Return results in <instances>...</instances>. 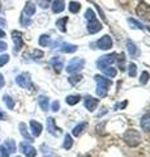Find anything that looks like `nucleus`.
Here are the masks:
<instances>
[{
    "label": "nucleus",
    "instance_id": "1",
    "mask_svg": "<svg viewBox=\"0 0 150 157\" xmlns=\"http://www.w3.org/2000/svg\"><path fill=\"white\" fill-rule=\"evenodd\" d=\"M95 81L98 82V86H97V94L99 97H106L108 92V86L111 84V81L108 78H106L103 76H95Z\"/></svg>",
    "mask_w": 150,
    "mask_h": 157
},
{
    "label": "nucleus",
    "instance_id": "2",
    "mask_svg": "<svg viewBox=\"0 0 150 157\" xmlns=\"http://www.w3.org/2000/svg\"><path fill=\"white\" fill-rule=\"evenodd\" d=\"M124 140L127 141V144L136 147L140 144V141H141V136H140V134L136 130H128L124 135Z\"/></svg>",
    "mask_w": 150,
    "mask_h": 157
},
{
    "label": "nucleus",
    "instance_id": "3",
    "mask_svg": "<svg viewBox=\"0 0 150 157\" xmlns=\"http://www.w3.org/2000/svg\"><path fill=\"white\" fill-rule=\"evenodd\" d=\"M84 64H85L84 59L75 58V59H72V60L69 62L68 67H67V71H68V73H76V72H79V71H81L82 68H84Z\"/></svg>",
    "mask_w": 150,
    "mask_h": 157
},
{
    "label": "nucleus",
    "instance_id": "4",
    "mask_svg": "<svg viewBox=\"0 0 150 157\" xmlns=\"http://www.w3.org/2000/svg\"><path fill=\"white\" fill-rule=\"evenodd\" d=\"M115 56H116V54H112V55H104L102 56L101 59H98L97 60V67L99 68V70H106L107 67H110L112 63L115 62Z\"/></svg>",
    "mask_w": 150,
    "mask_h": 157
},
{
    "label": "nucleus",
    "instance_id": "5",
    "mask_svg": "<svg viewBox=\"0 0 150 157\" xmlns=\"http://www.w3.org/2000/svg\"><path fill=\"white\" fill-rule=\"evenodd\" d=\"M12 39L14 42V52H18L24 46V41H22V34L17 30L12 32Z\"/></svg>",
    "mask_w": 150,
    "mask_h": 157
},
{
    "label": "nucleus",
    "instance_id": "6",
    "mask_svg": "<svg viewBox=\"0 0 150 157\" xmlns=\"http://www.w3.org/2000/svg\"><path fill=\"white\" fill-rule=\"evenodd\" d=\"M16 82L18 86L24 88V89H27V88L31 86V82H30V78H29V75L27 73H21L16 77Z\"/></svg>",
    "mask_w": 150,
    "mask_h": 157
},
{
    "label": "nucleus",
    "instance_id": "7",
    "mask_svg": "<svg viewBox=\"0 0 150 157\" xmlns=\"http://www.w3.org/2000/svg\"><path fill=\"white\" fill-rule=\"evenodd\" d=\"M20 148L22 151V153L25 155L26 157H35L37 156V149L34 148L33 145L27 144V143H21L20 144Z\"/></svg>",
    "mask_w": 150,
    "mask_h": 157
},
{
    "label": "nucleus",
    "instance_id": "8",
    "mask_svg": "<svg viewBox=\"0 0 150 157\" xmlns=\"http://www.w3.org/2000/svg\"><path fill=\"white\" fill-rule=\"evenodd\" d=\"M97 45H98L99 48H102V50H108V48L112 47V39H111L110 36H103L97 42Z\"/></svg>",
    "mask_w": 150,
    "mask_h": 157
},
{
    "label": "nucleus",
    "instance_id": "9",
    "mask_svg": "<svg viewBox=\"0 0 150 157\" xmlns=\"http://www.w3.org/2000/svg\"><path fill=\"white\" fill-rule=\"evenodd\" d=\"M127 50H128V54H129L130 58H138L140 50L137 48V46L134 45L132 41H130V39H128V41H127Z\"/></svg>",
    "mask_w": 150,
    "mask_h": 157
},
{
    "label": "nucleus",
    "instance_id": "10",
    "mask_svg": "<svg viewBox=\"0 0 150 157\" xmlns=\"http://www.w3.org/2000/svg\"><path fill=\"white\" fill-rule=\"evenodd\" d=\"M47 130H48V132H50L51 135H54V136H57L61 132V130L57 128V127L55 126L54 118H48L47 119Z\"/></svg>",
    "mask_w": 150,
    "mask_h": 157
},
{
    "label": "nucleus",
    "instance_id": "11",
    "mask_svg": "<svg viewBox=\"0 0 150 157\" xmlns=\"http://www.w3.org/2000/svg\"><path fill=\"white\" fill-rule=\"evenodd\" d=\"M42 124L39 123V122H37V121H30V130H31V134L33 136H35L38 137L41 134H42Z\"/></svg>",
    "mask_w": 150,
    "mask_h": 157
},
{
    "label": "nucleus",
    "instance_id": "12",
    "mask_svg": "<svg viewBox=\"0 0 150 157\" xmlns=\"http://www.w3.org/2000/svg\"><path fill=\"white\" fill-rule=\"evenodd\" d=\"M101 29H102V24H101L98 20H93V21H90L89 25H88V32H89L90 34L98 33Z\"/></svg>",
    "mask_w": 150,
    "mask_h": 157
},
{
    "label": "nucleus",
    "instance_id": "13",
    "mask_svg": "<svg viewBox=\"0 0 150 157\" xmlns=\"http://www.w3.org/2000/svg\"><path fill=\"white\" fill-rule=\"evenodd\" d=\"M98 106V100H95L93 97H86L85 98V107L90 111L95 110V107Z\"/></svg>",
    "mask_w": 150,
    "mask_h": 157
},
{
    "label": "nucleus",
    "instance_id": "14",
    "mask_svg": "<svg viewBox=\"0 0 150 157\" xmlns=\"http://www.w3.org/2000/svg\"><path fill=\"white\" fill-rule=\"evenodd\" d=\"M65 8V4H64V0H55L52 3V12L54 13H61Z\"/></svg>",
    "mask_w": 150,
    "mask_h": 157
},
{
    "label": "nucleus",
    "instance_id": "15",
    "mask_svg": "<svg viewBox=\"0 0 150 157\" xmlns=\"http://www.w3.org/2000/svg\"><path fill=\"white\" fill-rule=\"evenodd\" d=\"M50 63H51V66L55 68V71H57V72H60L63 70V66H64V63H63V59L59 58V56L52 58Z\"/></svg>",
    "mask_w": 150,
    "mask_h": 157
},
{
    "label": "nucleus",
    "instance_id": "16",
    "mask_svg": "<svg viewBox=\"0 0 150 157\" xmlns=\"http://www.w3.org/2000/svg\"><path fill=\"white\" fill-rule=\"evenodd\" d=\"M141 128L145 132H150V113L145 114L141 118Z\"/></svg>",
    "mask_w": 150,
    "mask_h": 157
},
{
    "label": "nucleus",
    "instance_id": "17",
    "mask_svg": "<svg viewBox=\"0 0 150 157\" xmlns=\"http://www.w3.org/2000/svg\"><path fill=\"white\" fill-rule=\"evenodd\" d=\"M34 13H35V4L27 3L25 6V8H24V14L27 17H31V16H34Z\"/></svg>",
    "mask_w": 150,
    "mask_h": 157
},
{
    "label": "nucleus",
    "instance_id": "18",
    "mask_svg": "<svg viewBox=\"0 0 150 157\" xmlns=\"http://www.w3.org/2000/svg\"><path fill=\"white\" fill-rule=\"evenodd\" d=\"M60 51L61 52H65V54L76 52L77 51V46L76 45H69V43H64V45L60 47Z\"/></svg>",
    "mask_w": 150,
    "mask_h": 157
},
{
    "label": "nucleus",
    "instance_id": "19",
    "mask_svg": "<svg viewBox=\"0 0 150 157\" xmlns=\"http://www.w3.org/2000/svg\"><path fill=\"white\" fill-rule=\"evenodd\" d=\"M18 127H20V132H21V135L25 137V139L27 141H33V137L30 136V134L27 132V128H26V124L25 123H20L18 124Z\"/></svg>",
    "mask_w": 150,
    "mask_h": 157
},
{
    "label": "nucleus",
    "instance_id": "20",
    "mask_svg": "<svg viewBox=\"0 0 150 157\" xmlns=\"http://www.w3.org/2000/svg\"><path fill=\"white\" fill-rule=\"evenodd\" d=\"M68 22V17H63V18H59L56 21V26H57V29H59L60 32H63V33H65L67 32V28H65V24Z\"/></svg>",
    "mask_w": 150,
    "mask_h": 157
},
{
    "label": "nucleus",
    "instance_id": "21",
    "mask_svg": "<svg viewBox=\"0 0 150 157\" xmlns=\"http://www.w3.org/2000/svg\"><path fill=\"white\" fill-rule=\"evenodd\" d=\"M38 104H39L41 109L43 111H47L48 110V98L46 96H39V98H38Z\"/></svg>",
    "mask_w": 150,
    "mask_h": 157
},
{
    "label": "nucleus",
    "instance_id": "22",
    "mask_svg": "<svg viewBox=\"0 0 150 157\" xmlns=\"http://www.w3.org/2000/svg\"><path fill=\"white\" fill-rule=\"evenodd\" d=\"M86 126H88V124H86L85 122H84V123H80L79 126H76L75 128L72 130V134H73V136H80L82 132H84V130L86 128Z\"/></svg>",
    "mask_w": 150,
    "mask_h": 157
},
{
    "label": "nucleus",
    "instance_id": "23",
    "mask_svg": "<svg viewBox=\"0 0 150 157\" xmlns=\"http://www.w3.org/2000/svg\"><path fill=\"white\" fill-rule=\"evenodd\" d=\"M50 43H51V38H50V36H47V34H42V36L39 37V45H41L42 47L50 46Z\"/></svg>",
    "mask_w": 150,
    "mask_h": 157
},
{
    "label": "nucleus",
    "instance_id": "24",
    "mask_svg": "<svg viewBox=\"0 0 150 157\" xmlns=\"http://www.w3.org/2000/svg\"><path fill=\"white\" fill-rule=\"evenodd\" d=\"M4 145H5V148L8 149L9 153H13V152H16V143H14V140L8 139Z\"/></svg>",
    "mask_w": 150,
    "mask_h": 157
},
{
    "label": "nucleus",
    "instance_id": "25",
    "mask_svg": "<svg viewBox=\"0 0 150 157\" xmlns=\"http://www.w3.org/2000/svg\"><path fill=\"white\" fill-rule=\"evenodd\" d=\"M3 101H4V104L7 105V107H8L9 110H13V107H14V101L12 100L11 97H9V96H7V94H5V96L3 97Z\"/></svg>",
    "mask_w": 150,
    "mask_h": 157
},
{
    "label": "nucleus",
    "instance_id": "26",
    "mask_svg": "<svg viewBox=\"0 0 150 157\" xmlns=\"http://www.w3.org/2000/svg\"><path fill=\"white\" fill-rule=\"evenodd\" d=\"M80 9H81L80 3H77V2H71L69 3V12L71 13H77Z\"/></svg>",
    "mask_w": 150,
    "mask_h": 157
},
{
    "label": "nucleus",
    "instance_id": "27",
    "mask_svg": "<svg viewBox=\"0 0 150 157\" xmlns=\"http://www.w3.org/2000/svg\"><path fill=\"white\" fill-rule=\"evenodd\" d=\"M81 97L80 96H68L67 97V104L68 105H76L77 102H80Z\"/></svg>",
    "mask_w": 150,
    "mask_h": 157
},
{
    "label": "nucleus",
    "instance_id": "28",
    "mask_svg": "<svg viewBox=\"0 0 150 157\" xmlns=\"http://www.w3.org/2000/svg\"><path fill=\"white\" fill-rule=\"evenodd\" d=\"M72 145H73V140H72V137L69 135H65V137H64V148L65 149H71Z\"/></svg>",
    "mask_w": 150,
    "mask_h": 157
},
{
    "label": "nucleus",
    "instance_id": "29",
    "mask_svg": "<svg viewBox=\"0 0 150 157\" xmlns=\"http://www.w3.org/2000/svg\"><path fill=\"white\" fill-rule=\"evenodd\" d=\"M20 22H21L22 26H29L31 24V20H30V17H27V16H25V14L22 13V16L20 18Z\"/></svg>",
    "mask_w": 150,
    "mask_h": 157
},
{
    "label": "nucleus",
    "instance_id": "30",
    "mask_svg": "<svg viewBox=\"0 0 150 157\" xmlns=\"http://www.w3.org/2000/svg\"><path fill=\"white\" fill-rule=\"evenodd\" d=\"M149 78H150V75H149V72L144 71V72L141 73V78H140V82H141L142 85H145V84H148Z\"/></svg>",
    "mask_w": 150,
    "mask_h": 157
},
{
    "label": "nucleus",
    "instance_id": "31",
    "mask_svg": "<svg viewBox=\"0 0 150 157\" xmlns=\"http://www.w3.org/2000/svg\"><path fill=\"white\" fill-rule=\"evenodd\" d=\"M128 68H129V71H128L129 76H130V77H134V76H136V73H137V66L134 64V63H130Z\"/></svg>",
    "mask_w": 150,
    "mask_h": 157
},
{
    "label": "nucleus",
    "instance_id": "32",
    "mask_svg": "<svg viewBox=\"0 0 150 157\" xmlns=\"http://www.w3.org/2000/svg\"><path fill=\"white\" fill-rule=\"evenodd\" d=\"M85 17L89 20V21H93V20H95V13L93 9H86V12H85Z\"/></svg>",
    "mask_w": 150,
    "mask_h": 157
},
{
    "label": "nucleus",
    "instance_id": "33",
    "mask_svg": "<svg viewBox=\"0 0 150 157\" xmlns=\"http://www.w3.org/2000/svg\"><path fill=\"white\" fill-rule=\"evenodd\" d=\"M128 22L130 24V25H133L132 28H137V29H144V26H142V24L141 22H138V21H136L134 18H128Z\"/></svg>",
    "mask_w": 150,
    "mask_h": 157
},
{
    "label": "nucleus",
    "instance_id": "34",
    "mask_svg": "<svg viewBox=\"0 0 150 157\" xmlns=\"http://www.w3.org/2000/svg\"><path fill=\"white\" fill-rule=\"evenodd\" d=\"M104 71V73L107 75L108 77H115L116 76V70L115 68H112V67H107L106 70H103Z\"/></svg>",
    "mask_w": 150,
    "mask_h": 157
},
{
    "label": "nucleus",
    "instance_id": "35",
    "mask_svg": "<svg viewBox=\"0 0 150 157\" xmlns=\"http://www.w3.org/2000/svg\"><path fill=\"white\" fill-rule=\"evenodd\" d=\"M8 62H9V55H7V54H4V55H0V67L5 66Z\"/></svg>",
    "mask_w": 150,
    "mask_h": 157
},
{
    "label": "nucleus",
    "instance_id": "36",
    "mask_svg": "<svg viewBox=\"0 0 150 157\" xmlns=\"http://www.w3.org/2000/svg\"><path fill=\"white\" fill-rule=\"evenodd\" d=\"M82 78V76L81 75H75V76H72V77H69V82L72 85H75V84H77L80 80Z\"/></svg>",
    "mask_w": 150,
    "mask_h": 157
},
{
    "label": "nucleus",
    "instance_id": "37",
    "mask_svg": "<svg viewBox=\"0 0 150 157\" xmlns=\"http://www.w3.org/2000/svg\"><path fill=\"white\" fill-rule=\"evenodd\" d=\"M0 157H9V152L5 145H0Z\"/></svg>",
    "mask_w": 150,
    "mask_h": 157
},
{
    "label": "nucleus",
    "instance_id": "38",
    "mask_svg": "<svg viewBox=\"0 0 150 157\" xmlns=\"http://www.w3.org/2000/svg\"><path fill=\"white\" fill-rule=\"evenodd\" d=\"M33 58H34V59H41V58H43V51H41V50H34V51H33Z\"/></svg>",
    "mask_w": 150,
    "mask_h": 157
},
{
    "label": "nucleus",
    "instance_id": "39",
    "mask_svg": "<svg viewBox=\"0 0 150 157\" xmlns=\"http://www.w3.org/2000/svg\"><path fill=\"white\" fill-rule=\"evenodd\" d=\"M60 109V104L57 101H54L52 102V111H59Z\"/></svg>",
    "mask_w": 150,
    "mask_h": 157
},
{
    "label": "nucleus",
    "instance_id": "40",
    "mask_svg": "<svg viewBox=\"0 0 150 157\" xmlns=\"http://www.w3.org/2000/svg\"><path fill=\"white\" fill-rule=\"evenodd\" d=\"M8 48V45L5 42H3V41H0V52H3V51H5Z\"/></svg>",
    "mask_w": 150,
    "mask_h": 157
},
{
    "label": "nucleus",
    "instance_id": "41",
    "mask_svg": "<svg viewBox=\"0 0 150 157\" xmlns=\"http://www.w3.org/2000/svg\"><path fill=\"white\" fill-rule=\"evenodd\" d=\"M4 84H5V82H4V77H3L2 73H0V89L4 86Z\"/></svg>",
    "mask_w": 150,
    "mask_h": 157
},
{
    "label": "nucleus",
    "instance_id": "42",
    "mask_svg": "<svg viewBox=\"0 0 150 157\" xmlns=\"http://www.w3.org/2000/svg\"><path fill=\"white\" fill-rule=\"evenodd\" d=\"M0 26H7V21H5V20H4V18H2V17H0Z\"/></svg>",
    "mask_w": 150,
    "mask_h": 157
},
{
    "label": "nucleus",
    "instance_id": "43",
    "mask_svg": "<svg viewBox=\"0 0 150 157\" xmlns=\"http://www.w3.org/2000/svg\"><path fill=\"white\" fill-rule=\"evenodd\" d=\"M41 7H42V8H47V7H48L47 0H45V2H42V3H41Z\"/></svg>",
    "mask_w": 150,
    "mask_h": 157
},
{
    "label": "nucleus",
    "instance_id": "44",
    "mask_svg": "<svg viewBox=\"0 0 150 157\" xmlns=\"http://www.w3.org/2000/svg\"><path fill=\"white\" fill-rule=\"evenodd\" d=\"M4 119H5V114L0 110V121H4Z\"/></svg>",
    "mask_w": 150,
    "mask_h": 157
},
{
    "label": "nucleus",
    "instance_id": "45",
    "mask_svg": "<svg viewBox=\"0 0 150 157\" xmlns=\"http://www.w3.org/2000/svg\"><path fill=\"white\" fill-rule=\"evenodd\" d=\"M5 37V33H4L3 29H0V38H4Z\"/></svg>",
    "mask_w": 150,
    "mask_h": 157
},
{
    "label": "nucleus",
    "instance_id": "46",
    "mask_svg": "<svg viewBox=\"0 0 150 157\" xmlns=\"http://www.w3.org/2000/svg\"><path fill=\"white\" fill-rule=\"evenodd\" d=\"M148 30H149V32H150V26H148Z\"/></svg>",
    "mask_w": 150,
    "mask_h": 157
},
{
    "label": "nucleus",
    "instance_id": "47",
    "mask_svg": "<svg viewBox=\"0 0 150 157\" xmlns=\"http://www.w3.org/2000/svg\"><path fill=\"white\" fill-rule=\"evenodd\" d=\"M16 157H21V156H16Z\"/></svg>",
    "mask_w": 150,
    "mask_h": 157
},
{
    "label": "nucleus",
    "instance_id": "48",
    "mask_svg": "<svg viewBox=\"0 0 150 157\" xmlns=\"http://www.w3.org/2000/svg\"><path fill=\"white\" fill-rule=\"evenodd\" d=\"M47 2H50V0H47Z\"/></svg>",
    "mask_w": 150,
    "mask_h": 157
}]
</instances>
